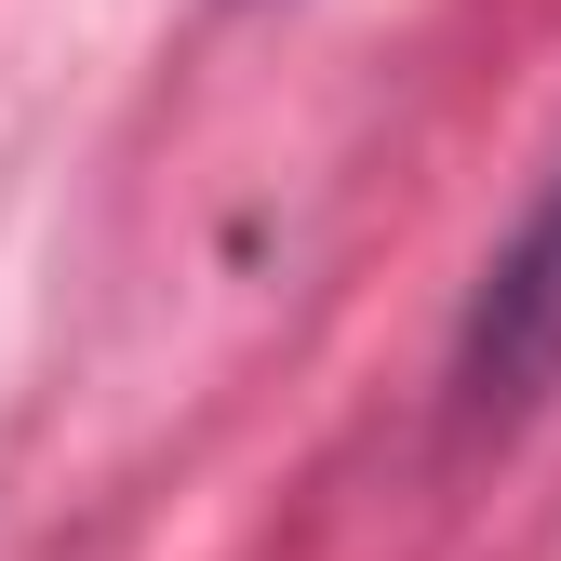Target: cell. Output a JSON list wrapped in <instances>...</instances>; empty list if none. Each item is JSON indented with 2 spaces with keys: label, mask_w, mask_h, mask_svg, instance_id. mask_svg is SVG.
Returning <instances> with one entry per match:
<instances>
[{
  "label": "cell",
  "mask_w": 561,
  "mask_h": 561,
  "mask_svg": "<svg viewBox=\"0 0 561 561\" xmlns=\"http://www.w3.org/2000/svg\"><path fill=\"white\" fill-rule=\"evenodd\" d=\"M548 388H561V174L522 201V228L468 280L455 362H442V414H455V442H508Z\"/></svg>",
  "instance_id": "cell-1"
}]
</instances>
